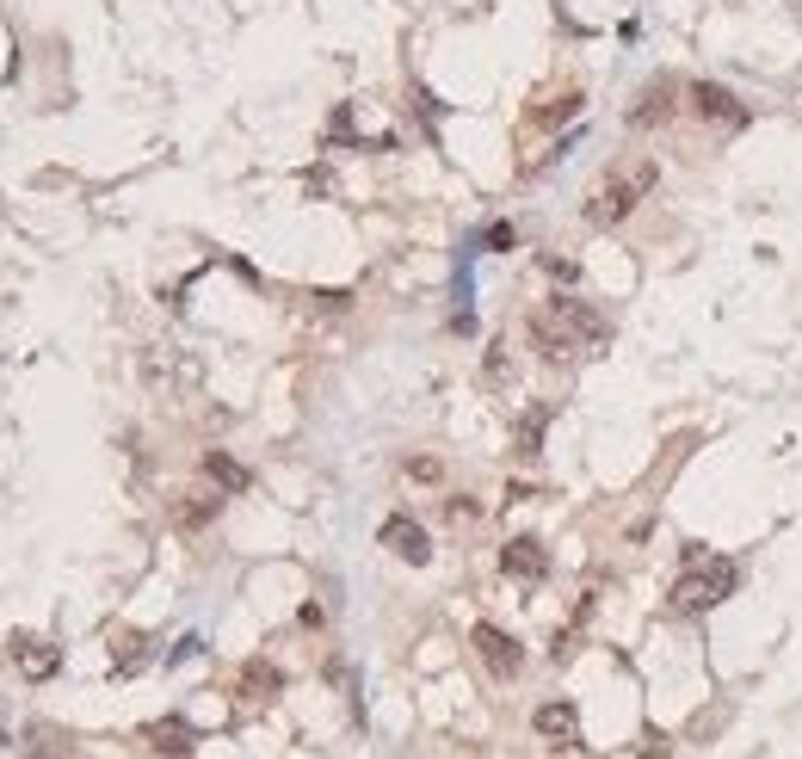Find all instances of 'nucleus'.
<instances>
[{"label":"nucleus","mask_w":802,"mask_h":759,"mask_svg":"<svg viewBox=\"0 0 802 759\" xmlns=\"http://www.w3.org/2000/svg\"><path fill=\"white\" fill-rule=\"evenodd\" d=\"M685 99H691V112H698L704 124H741V99L728 87H716V81H691Z\"/></svg>","instance_id":"nucleus-7"},{"label":"nucleus","mask_w":802,"mask_h":759,"mask_svg":"<svg viewBox=\"0 0 802 759\" xmlns=\"http://www.w3.org/2000/svg\"><path fill=\"white\" fill-rule=\"evenodd\" d=\"M445 513H451L457 525H469V519H476V513H482V506H476V500H469V494H451V500H445Z\"/></svg>","instance_id":"nucleus-20"},{"label":"nucleus","mask_w":802,"mask_h":759,"mask_svg":"<svg viewBox=\"0 0 802 759\" xmlns=\"http://www.w3.org/2000/svg\"><path fill=\"white\" fill-rule=\"evenodd\" d=\"M112 655H118V667H124V673H136V667H142V636H136V630L112 636Z\"/></svg>","instance_id":"nucleus-16"},{"label":"nucleus","mask_w":802,"mask_h":759,"mask_svg":"<svg viewBox=\"0 0 802 759\" xmlns=\"http://www.w3.org/2000/svg\"><path fill=\"white\" fill-rule=\"evenodd\" d=\"M531 340L537 352L550 358V365H562V358H574L580 346H605V321L574 303V297H550L543 309H531Z\"/></svg>","instance_id":"nucleus-1"},{"label":"nucleus","mask_w":802,"mask_h":759,"mask_svg":"<svg viewBox=\"0 0 802 759\" xmlns=\"http://www.w3.org/2000/svg\"><path fill=\"white\" fill-rule=\"evenodd\" d=\"M543 420H550V408H531V420L519 426V457H537V439H543Z\"/></svg>","instance_id":"nucleus-17"},{"label":"nucleus","mask_w":802,"mask_h":759,"mask_svg":"<svg viewBox=\"0 0 802 759\" xmlns=\"http://www.w3.org/2000/svg\"><path fill=\"white\" fill-rule=\"evenodd\" d=\"M574 112H580V93H556V99H543L537 112H531V124H537V130H550V124H568Z\"/></svg>","instance_id":"nucleus-15"},{"label":"nucleus","mask_w":802,"mask_h":759,"mask_svg":"<svg viewBox=\"0 0 802 759\" xmlns=\"http://www.w3.org/2000/svg\"><path fill=\"white\" fill-rule=\"evenodd\" d=\"M204 476L216 482V494H247V488H253V476H247L229 451H204Z\"/></svg>","instance_id":"nucleus-10"},{"label":"nucleus","mask_w":802,"mask_h":759,"mask_svg":"<svg viewBox=\"0 0 802 759\" xmlns=\"http://www.w3.org/2000/svg\"><path fill=\"white\" fill-rule=\"evenodd\" d=\"M531 722H537V735H550V741H574V704H562V698L556 704H537Z\"/></svg>","instance_id":"nucleus-13"},{"label":"nucleus","mask_w":802,"mask_h":759,"mask_svg":"<svg viewBox=\"0 0 802 759\" xmlns=\"http://www.w3.org/2000/svg\"><path fill=\"white\" fill-rule=\"evenodd\" d=\"M377 544H383L389 556H401V562H414V568H426V562H432V537H426V525H420V519H408V513L383 519Z\"/></svg>","instance_id":"nucleus-5"},{"label":"nucleus","mask_w":802,"mask_h":759,"mask_svg":"<svg viewBox=\"0 0 802 759\" xmlns=\"http://www.w3.org/2000/svg\"><path fill=\"white\" fill-rule=\"evenodd\" d=\"M235 692H241L247 704H266V698H278V692H284V673H278L272 661H247V667H241V679H235Z\"/></svg>","instance_id":"nucleus-9"},{"label":"nucleus","mask_w":802,"mask_h":759,"mask_svg":"<svg viewBox=\"0 0 802 759\" xmlns=\"http://www.w3.org/2000/svg\"><path fill=\"white\" fill-rule=\"evenodd\" d=\"M654 179H661V167H654V161H630V167H611L605 179H599V186L587 192V204H580V210H587V223L593 229H611V223H624V216L654 192Z\"/></svg>","instance_id":"nucleus-2"},{"label":"nucleus","mask_w":802,"mask_h":759,"mask_svg":"<svg viewBox=\"0 0 802 759\" xmlns=\"http://www.w3.org/2000/svg\"><path fill=\"white\" fill-rule=\"evenodd\" d=\"M469 642H476V655H482V667H488L494 679H519V673H525V648L506 636V630L476 624V630H469Z\"/></svg>","instance_id":"nucleus-4"},{"label":"nucleus","mask_w":802,"mask_h":759,"mask_svg":"<svg viewBox=\"0 0 802 759\" xmlns=\"http://www.w3.org/2000/svg\"><path fill=\"white\" fill-rule=\"evenodd\" d=\"M13 661H19L25 679H50L56 673V648L38 642V636H13Z\"/></svg>","instance_id":"nucleus-11"},{"label":"nucleus","mask_w":802,"mask_h":759,"mask_svg":"<svg viewBox=\"0 0 802 759\" xmlns=\"http://www.w3.org/2000/svg\"><path fill=\"white\" fill-rule=\"evenodd\" d=\"M401 469H408V482H439V476H445V463H439V457H408Z\"/></svg>","instance_id":"nucleus-18"},{"label":"nucleus","mask_w":802,"mask_h":759,"mask_svg":"<svg viewBox=\"0 0 802 759\" xmlns=\"http://www.w3.org/2000/svg\"><path fill=\"white\" fill-rule=\"evenodd\" d=\"M543 272L562 278V284H574V278H580V266H574V260H562V253H543Z\"/></svg>","instance_id":"nucleus-19"},{"label":"nucleus","mask_w":802,"mask_h":759,"mask_svg":"<svg viewBox=\"0 0 802 759\" xmlns=\"http://www.w3.org/2000/svg\"><path fill=\"white\" fill-rule=\"evenodd\" d=\"M500 568L513 574V581H543V574H550V556H543V544H537V537H506Z\"/></svg>","instance_id":"nucleus-8"},{"label":"nucleus","mask_w":802,"mask_h":759,"mask_svg":"<svg viewBox=\"0 0 802 759\" xmlns=\"http://www.w3.org/2000/svg\"><path fill=\"white\" fill-rule=\"evenodd\" d=\"M488 377H494V383L506 377V340H494V346H488Z\"/></svg>","instance_id":"nucleus-21"},{"label":"nucleus","mask_w":802,"mask_h":759,"mask_svg":"<svg viewBox=\"0 0 802 759\" xmlns=\"http://www.w3.org/2000/svg\"><path fill=\"white\" fill-rule=\"evenodd\" d=\"M216 506H223V500H216V494H186V500L173 506V525H186V531H198V525H210V519H216Z\"/></svg>","instance_id":"nucleus-14"},{"label":"nucleus","mask_w":802,"mask_h":759,"mask_svg":"<svg viewBox=\"0 0 802 759\" xmlns=\"http://www.w3.org/2000/svg\"><path fill=\"white\" fill-rule=\"evenodd\" d=\"M149 741H155V753H173V759H179V753H192L198 735H192V722L167 716V722H149Z\"/></svg>","instance_id":"nucleus-12"},{"label":"nucleus","mask_w":802,"mask_h":759,"mask_svg":"<svg viewBox=\"0 0 802 759\" xmlns=\"http://www.w3.org/2000/svg\"><path fill=\"white\" fill-rule=\"evenodd\" d=\"M728 587H735V562H698V568H685L679 581H673L667 605L679 611V618H698V611H710V605L728 599Z\"/></svg>","instance_id":"nucleus-3"},{"label":"nucleus","mask_w":802,"mask_h":759,"mask_svg":"<svg viewBox=\"0 0 802 759\" xmlns=\"http://www.w3.org/2000/svg\"><path fill=\"white\" fill-rule=\"evenodd\" d=\"M679 112V87H673V75H654L642 93H636V105H630V130H654V124H667Z\"/></svg>","instance_id":"nucleus-6"}]
</instances>
